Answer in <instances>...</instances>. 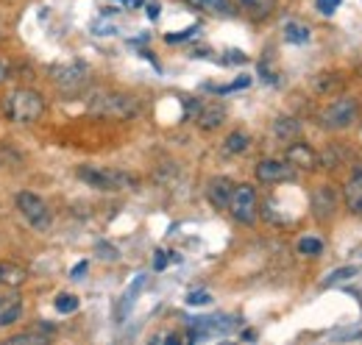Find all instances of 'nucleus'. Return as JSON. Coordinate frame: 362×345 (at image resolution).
<instances>
[{
	"instance_id": "f257e3e1",
	"label": "nucleus",
	"mask_w": 362,
	"mask_h": 345,
	"mask_svg": "<svg viewBox=\"0 0 362 345\" xmlns=\"http://www.w3.org/2000/svg\"><path fill=\"white\" fill-rule=\"evenodd\" d=\"M0 112L14 126H34L45 115V98L37 89L17 86L0 98Z\"/></svg>"
},
{
	"instance_id": "f03ea898",
	"label": "nucleus",
	"mask_w": 362,
	"mask_h": 345,
	"mask_svg": "<svg viewBox=\"0 0 362 345\" xmlns=\"http://www.w3.org/2000/svg\"><path fill=\"white\" fill-rule=\"evenodd\" d=\"M90 115L95 117H106V120H134L142 112V103L136 95L129 92H117V89H98L87 103Z\"/></svg>"
},
{
	"instance_id": "7ed1b4c3",
	"label": "nucleus",
	"mask_w": 362,
	"mask_h": 345,
	"mask_svg": "<svg viewBox=\"0 0 362 345\" xmlns=\"http://www.w3.org/2000/svg\"><path fill=\"white\" fill-rule=\"evenodd\" d=\"M78 178L84 184H90L92 189L100 192H120V189H134L136 178L126 170H115V168H95V165H81Z\"/></svg>"
},
{
	"instance_id": "20e7f679",
	"label": "nucleus",
	"mask_w": 362,
	"mask_h": 345,
	"mask_svg": "<svg viewBox=\"0 0 362 345\" xmlns=\"http://www.w3.org/2000/svg\"><path fill=\"white\" fill-rule=\"evenodd\" d=\"M92 70L84 62H67V64H53L50 67V81L62 95H78L90 84Z\"/></svg>"
},
{
	"instance_id": "39448f33",
	"label": "nucleus",
	"mask_w": 362,
	"mask_h": 345,
	"mask_svg": "<svg viewBox=\"0 0 362 345\" xmlns=\"http://www.w3.org/2000/svg\"><path fill=\"white\" fill-rule=\"evenodd\" d=\"M360 115V103L357 98H337L334 103H329L323 112H320V126L329 131H343L349 129Z\"/></svg>"
},
{
	"instance_id": "423d86ee",
	"label": "nucleus",
	"mask_w": 362,
	"mask_h": 345,
	"mask_svg": "<svg viewBox=\"0 0 362 345\" xmlns=\"http://www.w3.org/2000/svg\"><path fill=\"white\" fill-rule=\"evenodd\" d=\"M228 212L237 223L243 226H254L259 217V201H257V189L251 184H237L228 201Z\"/></svg>"
},
{
	"instance_id": "0eeeda50",
	"label": "nucleus",
	"mask_w": 362,
	"mask_h": 345,
	"mask_svg": "<svg viewBox=\"0 0 362 345\" xmlns=\"http://www.w3.org/2000/svg\"><path fill=\"white\" fill-rule=\"evenodd\" d=\"M17 209H20V215L25 217L34 228H47L53 223L50 206H47L37 192H28V189L25 192H17Z\"/></svg>"
},
{
	"instance_id": "6e6552de",
	"label": "nucleus",
	"mask_w": 362,
	"mask_h": 345,
	"mask_svg": "<svg viewBox=\"0 0 362 345\" xmlns=\"http://www.w3.org/2000/svg\"><path fill=\"white\" fill-rule=\"evenodd\" d=\"M284 162H287L293 170H315L317 165H320L315 148H313L310 142H298V139L287 145V151H284Z\"/></svg>"
},
{
	"instance_id": "1a4fd4ad",
	"label": "nucleus",
	"mask_w": 362,
	"mask_h": 345,
	"mask_svg": "<svg viewBox=\"0 0 362 345\" xmlns=\"http://www.w3.org/2000/svg\"><path fill=\"white\" fill-rule=\"evenodd\" d=\"M313 215H315V220H329V217L337 212V189L332 187V184H320V187H315L313 189Z\"/></svg>"
},
{
	"instance_id": "9d476101",
	"label": "nucleus",
	"mask_w": 362,
	"mask_h": 345,
	"mask_svg": "<svg viewBox=\"0 0 362 345\" xmlns=\"http://www.w3.org/2000/svg\"><path fill=\"white\" fill-rule=\"evenodd\" d=\"M226 106L221 100H209V103H201L198 106V115H195V123L201 131H215L226 123Z\"/></svg>"
},
{
	"instance_id": "9b49d317",
	"label": "nucleus",
	"mask_w": 362,
	"mask_h": 345,
	"mask_svg": "<svg viewBox=\"0 0 362 345\" xmlns=\"http://www.w3.org/2000/svg\"><path fill=\"white\" fill-rule=\"evenodd\" d=\"M293 168L284 162V159H262L259 165H257V178L262 181V184H279V181H287V178H293Z\"/></svg>"
},
{
	"instance_id": "f8f14e48",
	"label": "nucleus",
	"mask_w": 362,
	"mask_h": 345,
	"mask_svg": "<svg viewBox=\"0 0 362 345\" xmlns=\"http://www.w3.org/2000/svg\"><path fill=\"white\" fill-rule=\"evenodd\" d=\"M234 181L226 178V175H215V178H209V184H206V198H209V204L215 206V209H228V201H231V192H234Z\"/></svg>"
},
{
	"instance_id": "ddd939ff",
	"label": "nucleus",
	"mask_w": 362,
	"mask_h": 345,
	"mask_svg": "<svg viewBox=\"0 0 362 345\" xmlns=\"http://www.w3.org/2000/svg\"><path fill=\"white\" fill-rule=\"evenodd\" d=\"M28 281V270L17 262H0V287L6 290H17Z\"/></svg>"
},
{
	"instance_id": "4468645a",
	"label": "nucleus",
	"mask_w": 362,
	"mask_h": 345,
	"mask_svg": "<svg viewBox=\"0 0 362 345\" xmlns=\"http://www.w3.org/2000/svg\"><path fill=\"white\" fill-rule=\"evenodd\" d=\"M23 317V298L17 293H3L0 296V326H11Z\"/></svg>"
},
{
	"instance_id": "2eb2a0df",
	"label": "nucleus",
	"mask_w": 362,
	"mask_h": 345,
	"mask_svg": "<svg viewBox=\"0 0 362 345\" xmlns=\"http://www.w3.org/2000/svg\"><path fill=\"white\" fill-rule=\"evenodd\" d=\"M184 3L198 11H206L212 17H234L237 14V6L231 0H184Z\"/></svg>"
},
{
	"instance_id": "dca6fc26",
	"label": "nucleus",
	"mask_w": 362,
	"mask_h": 345,
	"mask_svg": "<svg viewBox=\"0 0 362 345\" xmlns=\"http://www.w3.org/2000/svg\"><path fill=\"white\" fill-rule=\"evenodd\" d=\"M346 204L354 215H362V162L354 168L349 184H346Z\"/></svg>"
},
{
	"instance_id": "f3484780",
	"label": "nucleus",
	"mask_w": 362,
	"mask_h": 345,
	"mask_svg": "<svg viewBox=\"0 0 362 345\" xmlns=\"http://www.w3.org/2000/svg\"><path fill=\"white\" fill-rule=\"evenodd\" d=\"M248 145H251V136H248L245 131H231L226 139H223V153H228V156H240V153L248 151Z\"/></svg>"
},
{
	"instance_id": "a211bd4d",
	"label": "nucleus",
	"mask_w": 362,
	"mask_h": 345,
	"mask_svg": "<svg viewBox=\"0 0 362 345\" xmlns=\"http://www.w3.org/2000/svg\"><path fill=\"white\" fill-rule=\"evenodd\" d=\"M273 134H276L279 139L290 142V139H296V136L301 134V123H298L296 117H276V120H273Z\"/></svg>"
},
{
	"instance_id": "6ab92c4d",
	"label": "nucleus",
	"mask_w": 362,
	"mask_h": 345,
	"mask_svg": "<svg viewBox=\"0 0 362 345\" xmlns=\"http://www.w3.org/2000/svg\"><path fill=\"white\" fill-rule=\"evenodd\" d=\"M284 40L293 45H304L310 42V28L307 25H301V23H284Z\"/></svg>"
},
{
	"instance_id": "aec40b11",
	"label": "nucleus",
	"mask_w": 362,
	"mask_h": 345,
	"mask_svg": "<svg viewBox=\"0 0 362 345\" xmlns=\"http://www.w3.org/2000/svg\"><path fill=\"white\" fill-rule=\"evenodd\" d=\"M145 279H148V276H142V273H139L134 281H132V287H129V290H126V296H123V309H120V315H126V312L134 306V298L142 293V287H145Z\"/></svg>"
},
{
	"instance_id": "412c9836",
	"label": "nucleus",
	"mask_w": 362,
	"mask_h": 345,
	"mask_svg": "<svg viewBox=\"0 0 362 345\" xmlns=\"http://www.w3.org/2000/svg\"><path fill=\"white\" fill-rule=\"evenodd\" d=\"M240 6H245L251 14H257V17H268L273 11V6H276V0H237Z\"/></svg>"
},
{
	"instance_id": "4be33fe9",
	"label": "nucleus",
	"mask_w": 362,
	"mask_h": 345,
	"mask_svg": "<svg viewBox=\"0 0 362 345\" xmlns=\"http://www.w3.org/2000/svg\"><path fill=\"white\" fill-rule=\"evenodd\" d=\"M298 254H301V257H320V254H323V240H317V237H304V240H298Z\"/></svg>"
},
{
	"instance_id": "5701e85b",
	"label": "nucleus",
	"mask_w": 362,
	"mask_h": 345,
	"mask_svg": "<svg viewBox=\"0 0 362 345\" xmlns=\"http://www.w3.org/2000/svg\"><path fill=\"white\" fill-rule=\"evenodd\" d=\"M56 312H62V315H73L76 309H78V298L76 296H70V293H62V296H56Z\"/></svg>"
},
{
	"instance_id": "b1692460",
	"label": "nucleus",
	"mask_w": 362,
	"mask_h": 345,
	"mask_svg": "<svg viewBox=\"0 0 362 345\" xmlns=\"http://www.w3.org/2000/svg\"><path fill=\"white\" fill-rule=\"evenodd\" d=\"M351 276H357V267H354V264H346V267L332 270V273L326 276V281H323V284H340V281H346V279H351Z\"/></svg>"
},
{
	"instance_id": "393cba45",
	"label": "nucleus",
	"mask_w": 362,
	"mask_h": 345,
	"mask_svg": "<svg viewBox=\"0 0 362 345\" xmlns=\"http://www.w3.org/2000/svg\"><path fill=\"white\" fill-rule=\"evenodd\" d=\"M340 3H343V0H315V8L320 11V14L329 17V14H334V11L340 8Z\"/></svg>"
},
{
	"instance_id": "a878e982",
	"label": "nucleus",
	"mask_w": 362,
	"mask_h": 345,
	"mask_svg": "<svg viewBox=\"0 0 362 345\" xmlns=\"http://www.w3.org/2000/svg\"><path fill=\"white\" fill-rule=\"evenodd\" d=\"M192 34H198V25H189V28H184V31H176V34H168L165 40L173 45V42H184V40H189Z\"/></svg>"
},
{
	"instance_id": "bb28decb",
	"label": "nucleus",
	"mask_w": 362,
	"mask_h": 345,
	"mask_svg": "<svg viewBox=\"0 0 362 345\" xmlns=\"http://www.w3.org/2000/svg\"><path fill=\"white\" fill-rule=\"evenodd\" d=\"M209 301H212V296H209V293H204V290H198V293H189V296H187V303H189V306H206Z\"/></svg>"
},
{
	"instance_id": "cd10ccee",
	"label": "nucleus",
	"mask_w": 362,
	"mask_h": 345,
	"mask_svg": "<svg viewBox=\"0 0 362 345\" xmlns=\"http://www.w3.org/2000/svg\"><path fill=\"white\" fill-rule=\"evenodd\" d=\"M45 334H14L8 337V343H45Z\"/></svg>"
},
{
	"instance_id": "c85d7f7f",
	"label": "nucleus",
	"mask_w": 362,
	"mask_h": 345,
	"mask_svg": "<svg viewBox=\"0 0 362 345\" xmlns=\"http://www.w3.org/2000/svg\"><path fill=\"white\" fill-rule=\"evenodd\" d=\"M251 84V78H248V76H240V78H237V81H234V84H228V86H221V89H218V92H234V89H245V86Z\"/></svg>"
},
{
	"instance_id": "c756f323",
	"label": "nucleus",
	"mask_w": 362,
	"mask_h": 345,
	"mask_svg": "<svg viewBox=\"0 0 362 345\" xmlns=\"http://www.w3.org/2000/svg\"><path fill=\"white\" fill-rule=\"evenodd\" d=\"M98 254H100V259H109V262H115V259H117V251H115L112 245H106V242H100V245H98Z\"/></svg>"
},
{
	"instance_id": "7c9ffc66",
	"label": "nucleus",
	"mask_w": 362,
	"mask_h": 345,
	"mask_svg": "<svg viewBox=\"0 0 362 345\" xmlns=\"http://www.w3.org/2000/svg\"><path fill=\"white\" fill-rule=\"evenodd\" d=\"M168 262H170V254L156 251V259H153V267H156V270H165V267H168Z\"/></svg>"
},
{
	"instance_id": "2f4dec72",
	"label": "nucleus",
	"mask_w": 362,
	"mask_h": 345,
	"mask_svg": "<svg viewBox=\"0 0 362 345\" xmlns=\"http://www.w3.org/2000/svg\"><path fill=\"white\" fill-rule=\"evenodd\" d=\"M87 267H90V264H87V262H81V264H76V267H73V273H70V276H73V279H81V276L87 273Z\"/></svg>"
},
{
	"instance_id": "473e14b6",
	"label": "nucleus",
	"mask_w": 362,
	"mask_h": 345,
	"mask_svg": "<svg viewBox=\"0 0 362 345\" xmlns=\"http://www.w3.org/2000/svg\"><path fill=\"white\" fill-rule=\"evenodd\" d=\"M228 62H240L243 64L245 62V53L243 50H228Z\"/></svg>"
},
{
	"instance_id": "72a5a7b5",
	"label": "nucleus",
	"mask_w": 362,
	"mask_h": 345,
	"mask_svg": "<svg viewBox=\"0 0 362 345\" xmlns=\"http://www.w3.org/2000/svg\"><path fill=\"white\" fill-rule=\"evenodd\" d=\"M153 343H179V337L176 334H159V337H153Z\"/></svg>"
},
{
	"instance_id": "f704fd0d",
	"label": "nucleus",
	"mask_w": 362,
	"mask_h": 345,
	"mask_svg": "<svg viewBox=\"0 0 362 345\" xmlns=\"http://www.w3.org/2000/svg\"><path fill=\"white\" fill-rule=\"evenodd\" d=\"M117 3H123L126 8H142L145 6V0H117Z\"/></svg>"
},
{
	"instance_id": "c9c22d12",
	"label": "nucleus",
	"mask_w": 362,
	"mask_h": 345,
	"mask_svg": "<svg viewBox=\"0 0 362 345\" xmlns=\"http://www.w3.org/2000/svg\"><path fill=\"white\" fill-rule=\"evenodd\" d=\"M148 17H151V20H156V17H159V6H156V3H151V6H148Z\"/></svg>"
},
{
	"instance_id": "e433bc0d",
	"label": "nucleus",
	"mask_w": 362,
	"mask_h": 345,
	"mask_svg": "<svg viewBox=\"0 0 362 345\" xmlns=\"http://www.w3.org/2000/svg\"><path fill=\"white\" fill-rule=\"evenodd\" d=\"M6 78H8V70H6V64L0 62V86H3V81H6Z\"/></svg>"
},
{
	"instance_id": "4c0bfd02",
	"label": "nucleus",
	"mask_w": 362,
	"mask_h": 345,
	"mask_svg": "<svg viewBox=\"0 0 362 345\" xmlns=\"http://www.w3.org/2000/svg\"><path fill=\"white\" fill-rule=\"evenodd\" d=\"M0 168H3V165H0Z\"/></svg>"
}]
</instances>
